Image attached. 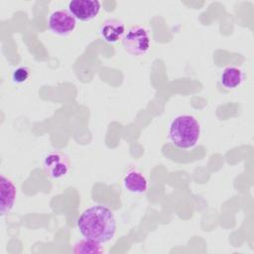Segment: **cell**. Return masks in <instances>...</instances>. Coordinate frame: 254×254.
Here are the masks:
<instances>
[{"instance_id":"9","label":"cell","mask_w":254,"mask_h":254,"mask_svg":"<svg viewBox=\"0 0 254 254\" xmlns=\"http://www.w3.org/2000/svg\"><path fill=\"white\" fill-rule=\"evenodd\" d=\"M125 189L132 193L141 194L145 193L148 190V181L145 176L138 170H129L123 179Z\"/></svg>"},{"instance_id":"5","label":"cell","mask_w":254,"mask_h":254,"mask_svg":"<svg viewBox=\"0 0 254 254\" xmlns=\"http://www.w3.org/2000/svg\"><path fill=\"white\" fill-rule=\"evenodd\" d=\"M48 26L53 34L65 37L75 30L76 20L66 10H56L49 16Z\"/></svg>"},{"instance_id":"10","label":"cell","mask_w":254,"mask_h":254,"mask_svg":"<svg viewBox=\"0 0 254 254\" xmlns=\"http://www.w3.org/2000/svg\"><path fill=\"white\" fill-rule=\"evenodd\" d=\"M244 75L242 70L237 66H227L220 75V82L226 89H234L243 81Z\"/></svg>"},{"instance_id":"12","label":"cell","mask_w":254,"mask_h":254,"mask_svg":"<svg viewBox=\"0 0 254 254\" xmlns=\"http://www.w3.org/2000/svg\"><path fill=\"white\" fill-rule=\"evenodd\" d=\"M31 75V70L27 66H18L16 67L11 74L12 81L17 84H21L26 82Z\"/></svg>"},{"instance_id":"1","label":"cell","mask_w":254,"mask_h":254,"mask_svg":"<svg viewBox=\"0 0 254 254\" xmlns=\"http://www.w3.org/2000/svg\"><path fill=\"white\" fill-rule=\"evenodd\" d=\"M76 224L83 238L100 244L109 242L116 232V220L113 212L101 204L90 206L82 211Z\"/></svg>"},{"instance_id":"7","label":"cell","mask_w":254,"mask_h":254,"mask_svg":"<svg viewBox=\"0 0 254 254\" xmlns=\"http://www.w3.org/2000/svg\"><path fill=\"white\" fill-rule=\"evenodd\" d=\"M99 35L108 44H115L125 35V25L118 19L109 18L99 28Z\"/></svg>"},{"instance_id":"11","label":"cell","mask_w":254,"mask_h":254,"mask_svg":"<svg viewBox=\"0 0 254 254\" xmlns=\"http://www.w3.org/2000/svg\"><path fill=\"white\" fill-rule=\"evenodd\" d=\"M74 253H84V254H98L103 252V248L101 247V244L98 242H95L90 239H82L77 241L74 244L73 250Z\"/></svg>"},{"instance_id":"8","label":"cell","mask_w":254,"mask_h":254,"mask_svg":"<svg viewBox=\"0 0 254 254\" xmlns=\"http://www.w3.org/2000/svg\"><path fill=\"white\" fill-rule=\"evenodd\" d=\"M16 187L14 183L5 177L4 175L1 176V215L7 214L14 206L16 200Z\"/></svg>"},{"instance_id":"2","label":"cell","mask_w":254,"mask_h":254,"mask_svg":"<svg viewBox=\"0 0 254 254\" xmlns=\"http://www.w3.org/2000/svg\"><path fill=\"white\" fill-rule=\"evenodd\" d=\"M200 136V125L191 115H179L169 127L170 141L178 148H192Z\"/></svg>"},{"instance_id":"4","label":"cell","mask_w":254,"mask_h":254,"mask_svg":"<svg viewBox=\"0 0 254 254\" xmlns=\"http://www.w3.org/2000/svg\"><path fill=\"white\" fill-rule=\"evenodd\" d=\"M43 167L49 177L58 180L65 177L69 173L70 163L64 153L53 151L44 157Z\"/></svg>"},{"instance_id":"3","label":"cell","mask_w":254,"mask_h":254,"mask_svg":"<svg viewBox=\"0 0 254 254\" xmlns=\"http://www.w3.org/2000/svg\"><path fill=\"white\" fill-rule=\"evenodd\" d=\"M124 50L132 56H144L151 47V39L148 31L141 26L131 27L122 39Z\"/></svg>"},{"instance_id":"6","label":"cell","mask_w":254,"mask_h":254,"mask_svg":"<svg viewBox=\"0 0 254 254\" xmlns=\"http://www.w3.org/2000/svg\"><path fill=\"white\" fill-rule=\"evenodd\" d=\"M67 9L75 20L88 22L99 14L101 3L98 0H71L67 4Z\"/></svg>"}]
</instances>
